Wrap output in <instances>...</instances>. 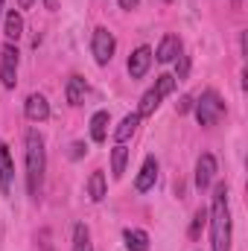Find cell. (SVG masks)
<instances>
[{"mask_svg": "<svg viewBox=\"0 0 248 251\" xmlns=\"http://www.w3.org/2000/svg\"><path fill=\"white\" fill-rule=\"evenodd\" d=\"M213 231V251H231V210H228V184H216L213 190V210L207 213Z\"/></svg>", "mask_w": 248, "mask_h": 251, "instance_id": "obj_1", "label": "cell"}, {"mask_svg": "<svg viewBox=\"0 0 248 251\" xmlns=\"http://www.w3.org/2000/svg\"><path fill=\"white\" fill-rule=\"evenodd\" d=\"M44 167H47V158H44V137L32 128V131L26 134V190H29L32 199H38V193H41Z\"/></svg>", "mask_w": 248, "mask_h": 251, "instance_id": "obj_2", "label": "cell"}, {"mask_svg": "<svg viewBox=\"0 0 248 251\" xmlns=\"http://www.w3.org/2000/svg\"><path fill=\"white\" fill-rule=\"evenodd\" d=\"M225 117V102L219 100L216 91H204L201 100L196 102V120L198 126H216Z\"/></svg>", "mask_w": 248, "mask_h": 251, "instance_id": "obj_3", "label": "cell"}, {"mask_svg": "<svg viewBox=\"0 0 248 251\" xmlns=\"http://www.w3.org/2000/svg\"><path fill=\"white\" fill-rule=\"evenodd\" d=\"M0 82H3V88H15V82H18V47L12 41L3 44V50H0Z\"/></svg>", "mask_w": 248, "mask_h": 251, "instance_id": "obj_4", "label": "cell"}, {"mask_svg": "<svg viewBox=\"0 0 248 251\" xmlns=\"http://www.w3.org/2000/svg\"><path fill=\"white\" fill-rule=\"evenodd\" d=\"M114 47H117L114 35H111L105 26H97V29H94V41H91V50H94V59H97V64H108V62H111Z\"/></svg>", "mask_w": 248, "mask_h": 251, "instance_id": "obj_5", "label": "cell"}, {"mask_svg": "<svg viewBox=\"0 0 248 251\" xmlns=\"http://www.w3.org/2000/svg\"><path fill=\"white\" fill-rule=\"evenodd\" d=\"M24 114L32 120V123H44L50 117V102L41 97V94H29L26 102H24Z\"/></svg>", "mask_w": 248, "mask_h": 251, "instance_id": "obj_6", "label": "cell"}, {"mask_svg": "<svg viewBox=\"0 0 248 251\" xmlns=\"http://www.w3.org/2000/svg\"><path fill=\"white\" fill-rule=\"evenodd\" d=\"M149 64H152V50L149 47H137L128 56V73H131V79H143L146 70H149Z\"/></svg>", "mask_w": 248, "mask_h": 251, "instance_id": "obj_7", "label": "cell"}, {"mask_svg": "<svg viewBox=\"0 0 248 251\" xmlns=\"http://www.w3.org/2000/svg\"><path fill=\"white\" fill-rule=\"evenodd\" d=\"M213 176H216V158L204 152V155L198 158V164H196V184H198V190L210 187Z\"/></svg>", "mask_w": 248, "mask_h": 251, "instance_id": "obj_8", "label": "cell"}, {"mask_svg": "<svg viewBox=\"0 0 248 251\" xmlns=\"http://www.w3.org/2000/svg\"><path fill=\"white\" fill-rule=\"evenodd\" d=\"M155 178H158V161L149 155V158L143 161V167H140V176H137V181H134L137 193H146V190H152V187H155Z\"/></svg>", "mask_w": 248, "mask_h": 251, "instance_id": "obj_9", "label": "cell"}, {"mask_svg": "<svg viewBox=\"0 0 248 251\" xmlns=\"http://www.w3.org/2000/svg\"><path fill=\"white\" fill-rule=\"evenodd\" d=\"M175 56H181V41H178L175 35H167V38L161 41L155 59H158L161 64H170V62H175Z\"/></svg>", "mask_w": 248, "mask_h": 251, "instance_id": "obj_10", "label": "cell"}, {"mask_svg": "<svg viewBox=\"0 0 248 251\" xmlns=\"http://www.w3.org/2000/svg\"><path fill=\"white\" fill-rule=\"evenodd\" d=\"M12 176H15V164H12L9 146H6V143H0V190H3V193H9Z\"/></svg>", "mask_w": 248, "mask_h": 251, "instance_id": "obj_11", "label": "cell"}, {"mask_svg": "<svg viewBox=\"0 0 248 251\" xmlns=\"http://www.w3.org/2000/svg\"><path fill=\"white\" fill-rule=\"evenodd\" d=\"M64 97H67L70 105H82L85 102V79L82 76H70L67 88H64Z\"/></svg>", "mask_w": 248, "mask_h": 251, "instance_id": "obj_12", "label": "cell"}, {"mask_svg": "<svg viewBox=\"0 0 248 251\" xmlns=\"http://www.w3.org/2000/svg\"><path fill=\"white\" fill-rule=\"evenodd\" d=\"M125 249L128 251H149V237L143 231H134V228H125L123 231Z\"/></svg>", "mask_w": 248, "mask_h": 251, "instance_id": "obj_13", "label": "cell"}, {"mask_svg": "<svg viewBox=\"0 0 248 251\" xmlns=\"http://www.w3.org/2000/svg\"><path fill=\"white\" fill-rule=\"evenodd\" d=\"M3 32H6V38H9V41H18V38H21V32H24V18H21L18 12H9V15H6V21H3Z\"/></svg>", "mask_w": 248, "mask_h": 251, "instance_id": "obj_14", "label": "cell"}, {"mask_svg": "<svg viewBox=\"0 0 248 251\" xmlns=\"http://www.w3.org/2000/svg\"><path fill=\"white\" fill-rule=\"evenodd\" d=\"M105 134H108V111H97V114L91 117V137H94L97 143H102Z\"/></svg>", "mask_w": 248, "mask_h": 251, "instance_id": "obj_15", "label": "cell"}, {"mask_svg": "<svg viewBox=\"0 0 248 251\" xmlns=\"http://www.w3.org/2000/svg\"><path fill=\"white\" fill-rule=\"evenodd\" d=\"M137 123H140V114H125L123 123L114 128V137H117V143H125L131 134H134V128H137Z\"/></svg>", "mask_w": 248, "mask_h": 251, "instance_id": "obj_16", "label": "cell"}, {"mask_svg": "<svg viewBox=\"0 0 248 251\" xmlns=\"http://www.w3.org/2000/svg\"><path fill=\"white\" fill-rule=\"evenodd\" d=\"M88 196H91V201H102L105 199V176L99 170L91 173V178H88Z\"/></svg>", "mask_w": 248, "mask_h": 251, "instance_id": "obj_17", "label": "cell"}, {"mask_svg": "<svg viewBox=\"0 0 248 251\" xmlns=\"http://www.w3.org/2000/svg\"><path fill=\"white\" fill-rule=\"evenodd\" d=\"M125 161H128V149H125L123 143H117L114 152H111V176L114 178H120L125 173Z\"/></svg>", "mask_w": 248, "mask_h": 251, "instance_id": "obj_18", "label": "cell"}, {"mask_svg": "<svg viewBox=\"0 0 248 251\" xmlns=\"http://www.w3.org/2000/svg\"><path fill=\"white\" fill-rule=\"evenodd\" d=\"M73 251H94L91 234H88L85 225H76V228H73Z\"/></svg>", "mask_w": 248, "mask_h": 251, "instance_id": "obj_19", "label": "cell"}, {"mask_svg": "<svg viewBox=\"0 0 248 251\" xmlns=\"http://www.w3.org/2000/svg\"><path fill=\"white\" fill-rule=\"evenodd\" d=\"M158 105H161V97H158V94H155V88H152V91H146V94H143V100H140V108H137V114H140V117H149V114H152V111H155Z\"/></svg>", "mask_w": 248, "mask_h": 251, "instance_id": "obj_20", "label": "cell"}, {"mask_svg": "<svg viewBox=\"0 0 248 251\" xmlns=\"http://www.w3.org/2000/svg\"><path fill=\"white\" fill-rule=\"evenodd\" d=\"M175 91V76H170V73H164V76H158V82H155V94L164 100L167 94H173Z\"/></svg>", "mask_w": 248, "mask_h": 251, "instance_id": "obj_21", "label": "cell"}, {"mask_svg": "<svg viewBox=\"0 0 248 251\" xmlns=\"http://www.w3.org/2000/svg\"><path fill=\"white\" fill-rule=\"evenodd\" d=\"M207 225V210H198L196 216H193V225H190V237L193 240H198V234H201V228Z\"/></svg>", "mask_w": 248, "mask_h": 251, "instance_id": "obj_22", "label": "cell"}, {"mask_svg": "<svg viewBox=\"0 0 248 251\" xmlns=\"http://www.w3.org/2000/svg\"><path fill=\"white\" fill-rule=\"evenodd\" d=\"M187 70H190V59L181 56V62H178V76H175V79H187Z\"/></svg>", "mask_w": 248, "mask_h": 251, "instance_id": "obj_23", "label": "cell"}, {"mask_svg": "<svg viewBox=\"0 0 248 251\" xmlns=\"http://www.w3.org/2000/svg\"><path fill=\"white\" fill-rule=\"evenodd\" d=\"M82 155H85V146H82V143H73V146H70V158H73V161H79Z\"/></svg>", "mask_w": 248, "mask_h": 251, "instance_id": "obj_24", "label": "cell"}, {"mask_svg": "<svg viewBox=\"0 0 248 251\" xmlns=\"http://www.w3.org/2000/svg\"><path fill=\"white\" fill-rule=\"evenodd\" d=\"M190 108H193V100H190V97H184V100L178 102V114H187Z\"/></svg>", "mask_w": 248, "mask_h": 251, "instance_id": "obj_25", "label": "cell"}, {"mask_svg": "<svg viewBox=\"0 0 248 251\" xmlns=\"http://www.w3.org/2000/svg\"><path fill=\"white\" fill-rule=\"evenodd\" d=\"M137 3H140V0H120V9L131 12V9H137Z\"/></svg>", "mask_w": 248, "mask_h": 251, "instance_id": "obj_26", "label": "cell"}, {"mask_svg": "<svg viewBox=\"0 0 248 251\" xmlns=\"http://www.w3.org/2000/svg\"><path fill=\"white\" fill-rule=\"evenodd\" d=\"M32 3H35V0H18V6H21V9H29Z\"/></svg>", "mask_w": 248, "mask_h": 251, "instance_id": "obj_27", "label": "cell"}, {"mask_svg": "<svg viewBox=\"0 0 248 251\" xmlns=\"http://www.w3.org/2000/svg\"><path fill=\"white\" fill-rule=\"evenodd\" d=\"M240 3H243V0H234V6H240Z\"/></svg>", "mask_w": 248, "mask_h": 251, "instance_id": "obj_28", "label": "cell"}, {"mask_svg": "<svg viewBox=\"0 0 248 251\" xmlns=\"http://www.w3.org/2000/svg\"><path fill=\"white\" fill-rule=\"evenodd\" d=\"M0 15H3V0H0Z\"/></svg>", "mask_w": 248, "mask_h": 251, "instance_id": "obj_29", "label": "cell"}, {"mask_svg": "<svg viewBox=\"0 0 248 251\" xmlns=\"http://www.w3.org/2000/svg\"><path fill=\"white\" fill-rule=\"evenodd\" d=\"M167 3H170V0H167Z\"/></svg>", "mask_w": 248, "mask_h": 251, "instance_id": "obj_30", "label": "cell"}]
</instances>
